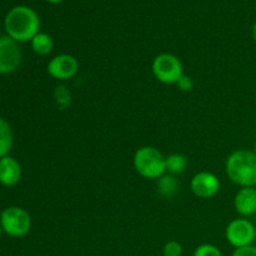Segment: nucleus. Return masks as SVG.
<instances>
[{"instance_id": "nucleus-9", "label": "nucleus", "mask_w": 256, "mask_h": 256, "mask_svg": "<svg viewBox=\"0 0 256 256\" xmlns=\"http://www.w3.org/2000/svg\"><path fill=\"white\" fill-rule=\"evenodd\" d=\"M220 180L210 172H200L192 176L190 189L195 196L200 199H212L220 192Z\"/></svg>"}, {"instance_id": "nucleus-22", "label": "nucleus", "mask_w": 256, "mask_h": 256, "mask_svg": "<svg viewBox=\"0 0 256 256\" xmlns=\"http://www.w3.org/2000/svg\"><path fill=\"white\" fill-rule=\"evenodd\" d=\"M2 232H2V225H0V239H2Z\"/></svg>"}, {"instance_id": "nucleus-8", "label": "nucleus", "mask_w": 256, "mask_h": 256, "mask_svg": "<svg viewBox=\"0 0 256 256\" xmlns=\"http://www.w3.org/2000/svg\"><path fill=\"white\" fill-rule=\"evenodd\" d=\"M48 74L56 80H69L76 75L79 62L70 54H59L48 62Z\"/></svg>"}, {"instance_id": "nucleus-15", "label": "nucleus", "mask_w": 256, "mask_h": 256, "mask_svg": "<svg viewBox=\"0 0 256 256\" xmlns=\"http://www.w3.org/2000/svg\"><path fill=\"white\" fill-rule=\"evenodd\" d=\"M188 166V159L185 155L175 152L166 156V172L172 175L182 174Z\"/></svg>"}, {"instance_id": "nucleus-2", "label": "nucleus", "mask_w": 256, "mask_h": 256, "mask_svg": "<svg viewBox=\"0 0 256 256\" xmlns=\"http://www.w3.org/2000/svg\"><path fill=\"white\" fill-rule=\"evenodd\" d=\"M225 172L240 188L254 186L256 182V154L254 150H235L225 162Z\"/></svg>"}, {"instance_id": "nucleus-14", "label": "nucleus", "mask_w": 256, "mask_h": 256, "mask_svg": "<svg viewBox=\"0 0 256 256\" xmlns=\"http://www.w3.org/2000/svg\"><path fill=\"white\" fill-rule=\"evenodd\" d=\"M158 192L162 196L172 198L179 190V182H178L175 175L164 174L158 179Z\"/></svg>"}, {"instance_id": "nucleus-5", "label": "nucleus", "mask_w": 256, "mask_h": 256, "mask_svg": "<svg viewBox=\"0 0 256 256\" xmlns=\"http://www.w3.org/2000/svg\"><path fill=\"white\" fill-rule=\"evenodd\" d=\"M152 70L158 82L168 85L176 84L184 75V68L180 59L169 52H162L155 56L152 60Z\"/></svg>"}, {"instance_id": "nucleus-18", "label": "nucleus", "mask_w": 256, "mask_h": 256, "mask_svg": "<svg viewBox=\"0 0 256 256\" xmlns=\"http://www.w3.org/2000/svg\"><path fill=\"white\" fill-rule=\"evenodd\" d=\"M175 85H176L180 92H190L192 89V86H194V82H192V78L184 74Z\"/></svg>"}, {"instance_id": "nucleus-21", "label": "nucleus", "mask_w": 256, "mask_h": 256, "mask_svg": "<svg viewBox=\"0 0 256 256\" xmlns=\"http://www.w3.org/2000/svg\"><path fill=\"white\" fill-rule=\"evenodd\" d=\"M45 2H50V4H59V2H64V0H45Z\"/></svg>"}, {"instance_id": "nucleus-12", "label": "nucleus", "mask_w": 256, "mask_h": 256, "mask_svg": "<svg viewBox=\"0 0 256 256\" xmlns=\"http://www.w3.org/2000/svg\"><path fill=\"white\" fill-rule=\"evenodd\" d=\"M14 144V134L9 122L0 116V159L8 156Z\"/></svg>"}, {"instance_id": "nucleus-11", "label": "nucleus", "mask_w": 256, "mask_h": 256, "mask_svg": "<svg viewBox=\"0 0 256 256\" xmlns=\"http://www.w3.org/2000/svg\"><path fill=\"white\" fill-rule=\"evenodd\" d=\"M234 208L242 218L256 214V189L254 186L240 188L235 194Z\"/></svg>"}, {"instance_id": "nucleus-7", "label": "nucleus", "mask_w": 256, "mask_h": 256, "mask_svg": "<svg viewBox=\"0 0 256 256\" xmlns=\"http://www.w3.org/2000/svg\"><path fill=\"white\" fill-rule=\"evenodd\" d=\"M22 54L19 42L5 35L0 36V74H10L22 64Z\"/></svg>"}, {"instance_id": "nucleus-10", "label": "nucleus", "mask_w": 256, "mask_h": 256, "mask_svg": "<svg viewBox=\"0 0 256 256\" xmlns=\"http://www.w3.org/2000/svg\"><path fill=\"white\" fill-rule=\"evenodd\" d=\"M22 165L15 158L8 155L0 159V185L5 188L15 186L22 179Z\"/></svg>"}, {"instance_id": "nucleus-13", "label": "nucleus", "mask_w": 256, "mask_h": 256, "mask_svg": "<svg viewBox=\"0 0 256 256\" xmlns=\"http://www.w3.org/2000/svg\"><path fill=\"white\" fill-rule=\"evenodd\" d=\"M32 45V52L36 55L40 56H45V55H49L50 52L54 49V42H52V38L46 32H38L34 38L30 42Z\"/></svg>"}, {"instance_id": "nucleus-17", "label": "nucleus", "mask_w": 256, "mask_h": 256, "mask_svg": "<svg viewBox=\"0 0 256 256\" xmlns=\"http://www.w3.org/2000/svg\"><path fill=\"white\" fill-rule=\"evenodd\" d=\"M182 246L176 240H170L162 248V256H182Z\"/></svg>"}, {"instance_id": "nucleus-16", "label": "nucleus", "mask_w": 256, "mask_h": 256, "mask_svg": "<svg viewBox=\"0 0 256 256\" xmlns=\"http://www.w3.org/2000/svg\"><path fill=\"white\" fill-rule=\"evenodd\" d=\"M192 256H222L218 246L212 244H202L195 249Z\"/></svg>"}, {"instance_id": "nucleus-19", "label": "nucleus", "mask_w": 256, "mask_h": 256, "mask_svg": "<svg viewBox=\"0 0 256 256\" xmlns=\"http://www.w3.org/2000/svg\"><path fill=\"white\" fill-rule=\"evenodd\" d=\"M232 256H256V246L249 245V246L235 249Z\"/></svg>"}, {"instance_id": "nucleus-3", "label": "nucleus", "mask_w": 256, "mask_h": 256, "mask_svg": "<svg viewBox=\"0 0 256 256\" xmlns=\"http://www.w3.org/2000/svg\"><path fill=\"white\" fill-rule=\"evenodd\" d=\"M134 168L144 179L158 180L166 172V156L154 146H142L135 152Z\"/></svg>"}, {"instance_id": "nucleus-23", "label": "nucleus", "mask_w": 256, "mask_h": 256, "mask_svg": "<svg viewBox=\"0 0 256 256\" xmlns=\"http://www.w3.org/2000/svg\"><path fill=\"white\" fill-rule=\"evenodd\" d=\"M254 152L256 154V142H255V145H254Z\"/></svg>"}, {"instance_id": "nucleus-6", "label": "nucleus", "mask_w": 256, "mask_h": 256, "mask_svg": "<svg viewBox=\"0 0 256 256\" xmlns=\"http://www.w3.org/2000/svg\"><path fill=\"white\" fill-rule=\"evenodd\" d=\"M225 238L228 242L235 249L252 245L256 238V229L252 222L240 218L229 222L225 229Z\"/></svg>"}, {"instance_id": "nucleus-20", "label": "nucleus", "mask_w": 256, "mask_h": 256, "mask_svg": "<svg viewBox=\"0 0 256 256\" xmlns=\"http://www.w3.org/2000/svg\"><path fill=\"white\" fill-rule=\"evenodd\" d=\"M252 39L256 42V22H254V25H252Z\"/></svg>"}, {"instance_id": "nucleus-1", "label": "nucleus", "mask_w": 256, "mask_h": 256, "mask_svg": "<svg viewBox=\"0 0 256 256\" xmlns=\"http://www.w3.org/2000/svg\"><path fill=\"white\" fill-rule=\"evenodd\" d=\"M4 26L8 36L16 42H32L40 32V18L32 8L16 5L5 15Z\"/></svg>"}, {"instance_id": "nucleus-4", "label": "nucleus", "mask_w": 256, "mask_h": 256, "mask_svg": "<svg viewBox=\"0 0 256 256\" xmlns=\"http://www.w3.org/2000/svg\"><path fill=\"white\" fill-rule=\"evenodd\" d=\"M0 225L4 234L12 238H22L32 229V216L20 206L5 208L0 212Z\"/></svg>"}, {"instance_id": "nucleus-24", "label": "nucleus", "mask_w": 256, "mask_h": 256, "mask_svg": "<svg viewBox=\"0 0 256 256\" xmlns=\"http://www.w3.org/2000/svg\"><path fill=\"white\" fill-rule=\"evenodd\" d=\"M254 188H255V189H256V182H255V185H254Z\"/></svg>"}]
</instances>
